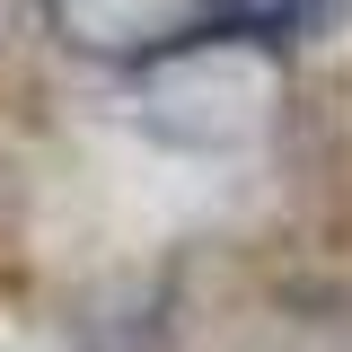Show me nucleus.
I'll use <instances>...</instances> for the list:
<instances>
[{
    "label": "nucleus",
    "mask_w": 352,
    "mask_h": 352,
    "mask_svg": "<svg viewBox=\"0 0 352 352\" xmlns=\"http://www.w3.org/2000/svg\"><path fill=\"white\" fill-rule=\"evenodd\" d=\"M326 0H229V18L238 27H308Z\"/></svg>",
    "instance_id": "1"
}]
</instances>
